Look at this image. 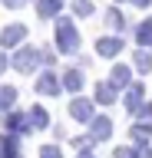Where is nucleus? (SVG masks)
<instances>
[{
	"mask_svg": "<svg viewBox=\"0 0 152 158\" xmlns=\"http://www.w3.org/2000/svg\"><path fill=\"white\" fill-rule=\"evenodd\" d=\"M122 49H126V40L116 36V33H112V36H99V40H96V53H99L102 59H116Z\"/></svg>",
	"mask_w": 152,
	"mask_h": 158,
	"instance_id": "nucleus-4",
	"label": "nucleus"
},
{
	"mask_svg": "<svg viewBox=\"0 0 152 158\" xmlns=\"http://www.w3.org/2000/svg\"><path fill=\"white\" fill-rule=\"evenodd\" d=\"M53 63H56V53H53L50 46H46V49H40V66H46V69H53Z\"/></svg>",
	"mask_w": 152,
	"mask_h": 158,
	"instance_id": "nucleus-23",
	"label": "nucleus"
},
{
	"mask_svg": "<svg viewBox=\"0 0 152 158\" xmlns=\"http://www.w3.org/2000/svg\"><path fill=\"white\" fill-rule=\"evenodd\" d=\"M136 115H139V122H149V118H152V106H149V102H142V106L136 109Z\"/></svg>",
	"mask_w": 152,
	"mask_h": 158,
	"instance_id": "nucleus-25",
	"label": "nucleus"
},
{
	"mask_svg": "<svg viewBox=\"0 0 152 158\" xmlns=\"http://www.w3.org/2000/svg\"><path fill=\"white\" fill-rule=\"evenodd\" d=\"M76 158H96V155H93V148H83V152H80Z\"/></svg>",
	"mask_w": 152,
	"mask_h": 158,
	"instance_id": "nucleus-30",
	"label": "nucleus"
},
{
	"mask_svg": "<svg viewBox=\"0 0 152 158\" xmlns=\"http://www.w3.org/2000/svg\"><path fill=\"white\" fill-rule=\"evenodd\" d=\"M3 7H10V10H20V7H27V0H0Z\"/></svg>",
	"mask_w": 152,
	"mask_h": 158,
	"instance_id": "nucleus-26",
	"label": "nucleus"
},
{
	"mask_svg": "<svg viewBox=\"0 0 152 158\" xmlns=\"http://www.w3.org/2000/svg\"><path fill=\"white\" fill-rule=\"evenodd\" d=\"M0 158H20V145L13 135H0Z\"/></svg>",
	"mask_w": 152,
	"mask_h": 158,
	"instance_id": "nucleus-17",
	"label": "nucleus"
},
{
	"mask_svg": "<svg viewBox=\"0 0 152 158\" xmlns=\"http://www.w3.org/2000/svg\"><path fill=\"white\" fill-rule=\"evenodd\" d=\"M132 69H139V73H152V53H149V49L132 53Z\"/></svg>",
	"mask_w": 152,
	"mask_h": 158,
	"instance_id": "nucleus-19",
	"label": "nucleus"
},
{
	"mask_svg": "<svg viewBox=\"0 0 152 158\" xmlns=\"http://www.w3.org/2000/svg\"><path fill=\"white\" fill-rule=\"evenodd\" d=\"M136 43L142 46H152V20H142L139 27H136Z\"/></svg>",
	"mask_w": 152,
	"mask_h": 158,
	"instance_id": "nucleus-20",
	"label": "nucleus"
},
{
	"mask_svg": "<svg viewBox=\"0 0 152 158\" xmlns=\"http://www.w3.org/2000/svg\"><path fill=\"white\" fill-rule=\"evenodd\" d=\"M33 89L40 92V96H60L63 92V79L53 73V69H43L40 76H37V82H33Z\"/></svg>",
	"mask_w": 152,
	"mask_h": 158,
	"instance_id": "nucleus-3",
	"label": "nucleus"
},
{
	"mask_svg": "<svg viewBox=\"0 0 152 158\" xmlns=\"http://www.w3.org/2000/svg\"><path fill=\"white\" fill-rule=\"evenodd\" d=\"M106 27L119 36L122 30H126V13H122V10H116V7H109V10H106Z\"/></svg>",
	"mask_w": 152,
	"mask_h": 158,
	"instance_id": "nucleus-14",
	"label": "nucleus"
},
{
	"mask_svg": "<svg viewBox=\"0 0 152 158\" xmlns=\"http://www.w3.org/2000/svg\"><path fill=\"white\" fill-rule=\"evenodd\" d=\"M27 118H30V132H33V128L40 132V128L50 125V115H46V109H43V106H33L30 112H27Z\"/></svg>",
	"mask_w": 152,
	"mask_h": 158,
	"instance_id": "nucleus-15",
	"label": "nucleus"
},
{
	"mask_svg": "<svg viewBox=\"0 0 152 158\" xmlns=\"http://www.w3.org/2000/svg\"><path fill=\"white\" fill-rule=\"evenodd\" d=\"M63 10V0H40L37 3V17L40 20H56Z\"/></svg>",
	"mask_w": 152,
	"mask_h": 158,
	"instance_id": "nucleus-13",
	"label": "nucleus"
},
{
	"mask_svg": "<svg viewBox=\"0 0 152 158\" xmlns=\"http://www.w3.org/2000/svg\"><path fill=\"white\" fill-rule=\"evenodd\" d=\"M93 0H73V13H76V17H93Z\"/></svg>",
	"mask_w": 152,
	"mask_h": 158,
	"instance_id": "nucleus-21",
	"label": "nucleus"
},
{
	"mask_svg": "<svg viewBox=\"0 0 152 158\" xmlns=\"http://www.w3.org/2000/svg\"><path fill=\"white\" fill-rule=\"evenodd\" d=\"M129 135H132V142H139V145H149L152 125H149V122H136V125L129 128Z\"/></svg>",
	"mask_w": 152,
	"mask_h": 158,
	"instance_id": "nucleus-18",
	"label": "nucleus"
},
{
	"mask_svg": "<svg viewBox=\"0 0 152 158\" xmlns=\"http://www.w3.org/2000/svg\"><path fill=\"white\" fill-rule=\"evenodd\" d=\"M3 128H7V135H13V138H17V135H27V132H30V118L13 109V112L3 115Z\"/></svg>",
	"mask_w": 152,
	"mask_h": 158,
	"instance_id": "nucleus-7",
	"label": "nucleus"
},
{
	"mask_svg": "<svg viewBox=\"0 0 152 158\" xmlns=\"http://www.w3.org/2000/svg\"><path fill=\"white\" fill-rule=\"evenodd\" d=\"M53 43L63 56H73L80 53V30L70 17H56V27H53Z\"/></svg>",
	"mask_w": 152,
	"mask_h": 158,
	"instance_id": "nucleus-1",
	"label": "nucleus"
},
{
	"mask_svg": "<svg viewBox=\"0 0 152 158\" xmlns=\"http://www.w3.org/2000/svg\"><path fill=\"white\" fill-rule=\"evenodd\" d=\"M93 106H96V102H89V99H83V96H73V102H70V115L76 118V122H83V125H89L93 118H96Z\"/></svg>",
	"mask_w": 152,
	"mask_h": 158,
	"instance_id": "nucleus-6",
	"label": "nucleus"
},
{
	"mask_svg": "<svg viewBox=\"0 0 152 158\" xmlns=\"http://www.w3.org/2000/svg\"><path fill=\"white\" fill-rule=\"evenodd\" d=\"M142 96H145V89H142V82H132L126 92H122V102H126V109L129 112H136V109L142 106Z\"/></svg>",
	"mask_w": 152,
	"mask_h": 158,
	"instance_id": "nucleus-12",
	"label": "nucleus"
},
{
	"mask_svg": "<svg viewBox=\"0 0 152 158\" xmlns=\"http://www.w3.org/2000/svg\"><path fill=\"white\" fill-rule=\"evenodd\" d=\"M10 66L17 69V73H23V76L37 73V66H40V49H37V46H27V43H23V46L10 56Z\"/></svg>",
	"mask_w": 152,
	"mask_h": 158,
	"instance_id": "nucleus-2",
	"label": "nucleus"
},
{
	"mask_svg": "<svg viewBox=\"0 0 152 158\" xmlns=\"http://www.w3.org/2000/svg\"><path fill=\"white\" fill-rule=\"evenodd\" d=\"M93 102H96V106H112V102H116V89L109 86V79L96 82V89H93Z\"/></svg>",
	"mask_w": 152,
	"mask_h": 158,
	"instance_id": "nucleus-11",
	"label": "nucleus"
},
{
	"mask_svg": "<svg viewBox=\"0 0 152 158\" xmlns=\"http://www.w3.org/2000/svg\"><path fill=\"white\" fill-rule=\"evenodd\" d=\"M129 3H136V7H142V10H145V7H152V0H129Z\"/></svg>",
	"mask_w": 152,
	"mask_h": 158,
	"instance_id": "nucleus-29",
	"label": "nucleus"
},
{
	"mask_svg": "<svg viewBox=\"0 0 152 158\" xmlns=\"http://www.w3.org/2000/svg\"><path fill=\"white\" fill-rule=\"evenodd\" d=\"M7 66H10V59H7V53H0V73H3Z\"/></svg>",
	"mask_w": 152,
	"mask_h": 158,
	"instance_id": "nucleus-28",
	"label": "nucleus"
},
{
	"mask_svg": "<svg viewBox=\"0 0 152 158\" xmlns=\"http://www.w3.org/2000/svg\"><path fill=\"white\" fill-rule=\"evenodd\" d=\"M17 106V86H0V112L7 115Z\"/></svg>",
	"mask_w": 152,
	"mask_h": 158,
	"instance_id": "nucleus-16",
	"label": "nucleus"
},
{
	"mask_svg": "<svg viewBox=\"0 0 152 158\" xmlns=\"http://www.w3.org/2000/svg\"><path fill=\"white\" fill-rule=\"evenodd\" d=\"M63 89L66 92H73V96H80V89L86 86V76H83V69L80 66H73V69H63Z\"/></svg>",
	"mask_w": 152,
	"mask_h": 158,
	"instance_id": "nucleus-9",
	"label": "nucleus"
},
{
	"mask_svg": "<svg viewBox=\"0 0 152 158\" xmlns=\"http://www.w3.org/2000/svg\"><path fill=\"white\" fill-rule=\"evenodd\" d=\"M112 158H139V148H129V145H119L112 152Z\"/></svg>",
	"mask_w": 152,
	"mask_h": 158,
	"instance_id": "nucleus-22",
	"label": "nucleus"
},
{
	"mask_svg": "<svg viewBox=\"0 0 152 158\" xmlns=\"http://www.w3.org/2000/svg\"><path fill=\"white\" fill-rule=\"evenodd\" d=\"M116 3H119V0H116Z\"/></svg>",
	"mask_w": 152,
	"mask_h": 158,
	"instance_id": "nucleus-31",
	"label": "nucleus"
},
{
	"mask_svg": "<svg viewBox=\"0 0 152 158\" xmlns=\"http://www.w3.org/2000/svg\"><path fill=\"white\" fill-rule=\"evenodd\" d=\"M112 132V118L109 115H96L89 122V142H106Z\"/></svg>",
	"mask_w": 152,
	"mask_h": 158,
	"instance_id": "nucleus-10",
	"label": "nucleus"
},
{
	"mask_svg": "<svg viewBox=\"0 0 152 158\" xmlns=\"http://www.w3.org/2000/svg\"><path fill=\"white\" fill-rule=\"evenodd\" d=\"M40 158H63V148L60 145H43L40 148Z\"/></svg>",
	"mask_w": 152,
	"mask_h": 158,
	"instance_id": "nucleus-24",
	"label": "nucleus"
},
{
	"mask_svg": "<svg viewBox=\"0 0 152 158\" xmlns=\"http://www.w3.org/2000/svg\"><path fill=\"white\" fill-rule=\"evenodd\" d=\"M23 40H27V27H23V23H10V27L0 30V46H3V49L23 46Z\"/></svg>",
	"mask_w": 152,
	"mask_h": 158,
	"instance_id": "nucleus-5",
	"label": "nucleus"
},
{
	"mask_svg": "<svg viewBox=\"0 0 152 158\" xmlns=\"http://www.w3.org/2000/svg\"><path fill=\"white\" fill-rule=\"evenodd\" d=\"M139 158H152V148L149 145H139Z\"/></svg>",
	"mask_w": 152,
	"mask_h": 158,
	"instance_id": "nucleus-27",
	"label": "nucleus"
},
{
	"mask_svg": "<svg viewBox=\"0 0 152 158\" xmlns=\"http://www.w3.org/2000/svg\"><path fill=\"white\" fill-rule=\"evenodd\" d=\"M109 86L116 89V92H126V89L132 86V69L129 66H122V63H116L109 73Z\"/></svg>",
	"mask_w": 152,
	"mask_h": 158,
	"instance_id": "nucleus-8",
	"label": "nucleus"
}]
</instances>
